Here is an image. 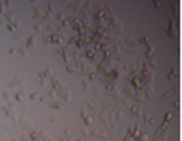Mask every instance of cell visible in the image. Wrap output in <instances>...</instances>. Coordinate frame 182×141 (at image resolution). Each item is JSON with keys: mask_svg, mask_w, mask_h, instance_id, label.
I'll return each mask as SVG.
<instances>
[{"mask_svg": "<svg viewBox=\"0 0 182 141\" xmlns=\"http://www.w3.org/2000/svg\"><path fill=\"white\" fill-rule=\"evenodd\" d=\"M38 96V92H33V94H30V99H35Z\"/></svg>", "mask_w": 182, "mask_h": 141, "instance_id": "obj_4", "label": "cell"}, {"mask_svg": "<svg viewBox=\"0 0 182 141\" xmlns=\"http://www.w3.org/2000/svg\"><path fill=\"white\" fill-rule=\"evenodd\" d=\"M17 52H19L21 56H24V54H26V49H19V51H17Z\"/></svg>", "mask_w": 182, "mask_h": 141, "instance_id": "obj_7", "label": "cell"}, {"mask_svg": "<svg viewBox=\"0 0 182 141\" xmlns=\"http://www.w3.org/2000/svg\"><path fill=\"white\" fill-rule=\"evenodd\" d=\"M82 84H83V89H85V91H87V89H88V84H87V80H83Z\"/></svg>", "mask_w": 182, "mask_h": 141, "instance_id": "obj_6", "label": "cell"}, {"mask_svg": "<svg viewBox=\"0 0 182 141\" xmlns=\"http://www.w3.org/2000/svg\"><path fill=\"white\" fill-rule=\"evenodd\" d=\"M35 40H37L35 37H30V38H28V44H26V47H30V49H31V47H35Z\"/></svg>", "mask_w": 182, "mask_h": 141, "instance_id": "obj_1", "label": "cell"}, {"mask_svg": "<svg viewBox=\"0 0 182 141\" xmlns=\"http://www.w3.org/2000/svg\"><path fill=\"white\" fill-rule=\"evenodd\" d=\"M11 87H19L21 85V78H16V80H11V84H9Z\"/></svg>", "mask_w": 182, "mask_h": 141, "instance_id": "obj_2", "label": "cell"}, {"mask_svg": "<svg viewBox=\"0 0 182 141\" xmlns=\"http://www.w3.org/2000/svg\"><path fill=\"white\" fill-rule=\"evenodd\" d=\"M168 77H170V78H175V70H172V72H170V75H168Z\"/></svg>", "mask_w": 182, "mask_h": 141, "instance_id": "obj_5", "label": "cell"}, {"mask_svg": "<svg viewBox=\"0 0 182 141\" xmlns=\"http://www.w3.org/2000/svg\"><path fill=\"white\" fill-rule=\"evenodd\" d=\"M50 108H61V103H59V101H52V103H50Z\"/></svg>", "mask_w": 182, "mask_h": 141, "instance_id": "obj_3", "label": "cell"}]
</instances>
